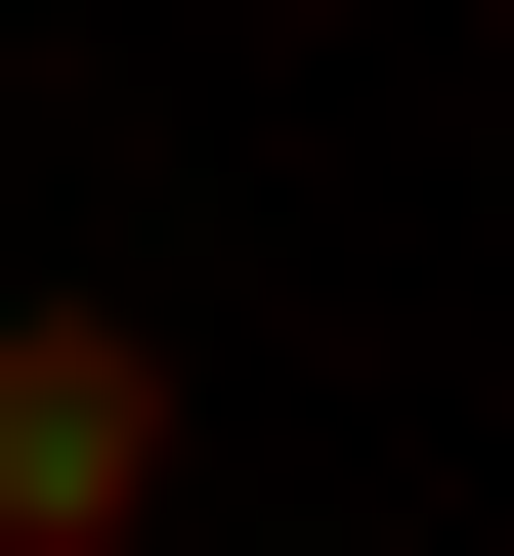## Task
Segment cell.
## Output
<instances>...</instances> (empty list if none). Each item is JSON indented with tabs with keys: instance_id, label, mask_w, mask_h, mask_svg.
Returning a JSON list of instances; mask_svg holds the SVG:
<instances>
[{
	"instance_id": "6da1fadb",
	"label": "cell",
	"mask_w": 514,
	"mask_h": 556,
	"mask_svg": "<svg viewBox=\"0 0 514 556\" xmlns=\"http://www.w3.org/2000/svg\"><path fill=\"white\" fill-rule=\"evenodd\" d=\"M172 428L215 386H172L129 300H0V556H172Z\"/></svg>"
}]
</instances>
